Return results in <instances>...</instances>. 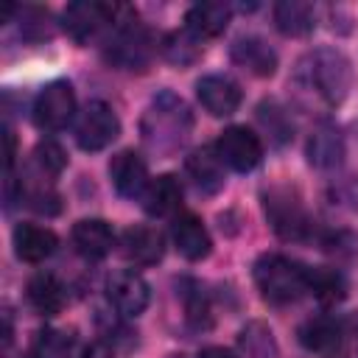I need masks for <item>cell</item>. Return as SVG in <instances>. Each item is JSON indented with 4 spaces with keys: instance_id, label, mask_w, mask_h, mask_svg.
<instances>
[{
    "instance_id": "5bb4252c",
    "label": "cell",
    "mask_w": 358,
    "mask_h": 358,
    "mask_svg": "<svg viewBox=\"0 0 358 358\" xmlns=\"http://www.w3.org/2000/svg\"><path fill=\"white\" fill-rule=\"evenodd\" d=\"M120 246H123L126 260H131L134 266H154L165 255V238H162V232L154 229V227H145V224L129 227L123 232V238H120Z\"/></svg>"
},
{
    "instance_id": "3957f363",
    "label": "cell",
    "mask_w": 358,
    "mask_h": 358,
    "mask_svg": "<svg viewBox=\"0 0 358 358\" xmlns=\"http://www.w3.org/2000/svg\"><path fill=\"white\" fill-rule=\"evenodd\" d=\"M255 285L260 296L271 305H291L308 294V266L268 252L255 263Z\"/></svg>"
},
{
    "instance_id": "cb8c5ba5",
    "label": "cell",
    "mask_w": 358,
    "mask_h": 358,
    "mask_svg": "<svg viewBox=\"0 0 358 358\" xmlns=\"http://www.w3.org/2000/svg\"><path fill=\"white\" fill-rule=\"evenodd\" d=\"M64 285L59 282L56 274L50 271H39L28 280V302L34 305V310H39L42 316H56L64 308Z\"/></svg>"
},
{
    "instance_id": "7c38bea8",
    "label": "cell",
    "mask_w": 358,
    "mask_h": 358,
    "mask_svg": "<svg viewBox=\"0 0 358 358\" xmlns=\"http://www.w3.org/2000/svg\"><path fill=\"white\" fill-rule=\"evenodd\" d=\"M196 95H199V101H201V106L213 115V117H227V115H232L238 106H241V87L232 81V78H227V76H218V73H213V76H201L199 81H196Z\"/></svg>"
},
{
    "instance_id": "2e32d148",
    "label": "cell",
    "mask_w": 358,
    "mask_h": 358,
    "mask_svg": "<svg viewBox=\"0 0 358 358\" xmlns=\"http://www.w3.org/2000/svg\"><path fill=\"white\" fill-rule=\"evenodd\" d=\"M11 241H14V252L22 263H42L59 246L56 232L48 227H39V224H17Z\"/></svg>"
},
{
    "instance_id": "4316f807",
    "label": "cell",
    "mask_w": 358,
    "mask_h": 358,
    "mask_svg": "<svg viewBox=\"0 0 358 358\" xmlns=\"http://www.w3.org/2000/svg\"><path fill=\"white\" fill-rule=\"evenodd\" d=\"M241 344H243V350H246L249 358H274L277 355L271 330L266 324H260V322H252L249 327H243Z\"/></svg>"
},
{
    "instance_id": "8fae6325",
    "label": "cell",
    "mask_w": 358,
    "mask_h": 358,
    "mask_svg": "<svg viewBox=\"0 0 358 358\" xmlns=\"http://www.w3.org/2000/svg\"><path fill=\"white\" fill-rule=\"evenodd\" d=\"M109 179L120 196L134 199L148 187V165L137 151L123 148L109 159Z\"/></svg>"
},
{
    "instance_id": "8992f818",
    "label": "cell",
    "mask_w": 358,
    "mask_h": 358,
    "mask_svg": "<svg viewBox=\"0 0 358 358\" xmlns=\"http://www.w3.org/2000/svg\"><path fill=\"white\" fill-rule=\"evenodd\" d=\"M129 8L117 3H98V0H78L70 3L62 14V25L70 39L90 42L103 25H117Z\"/></svg>"
},
{
    "instance_id": "f1b7e54d",
    "label": "cell",
    "mask_w": 358,
    "mask_h": 358,
    "mask_svg": "<svg viewBox=\"0 0 358 358\" xmlns=\"http://www.w3.org/2000/svg\"><path fill=\"white\" fill-rule=\"evenodd\" d=\"M22 36L31 39V42H39V39H48L53 34L50 28V14L45 8H25L22 11V25H20Z\"/></svg>"
},
{
    "instance_id": "277c9868",
    "label": "cell",
    "mask_w": 358,
    "mask_h": 358,
    "mask_svg": "<svg viewBox=\"0 0 358 358\" xmlns=\"http://www.w3.org/2000/svg\"><path fill=\"white\" fill-rule=\"evenodd\" d=\"M151 59H154V39L137 22V14H131V8H129L126 17L115 25V34L106 45V62L115 64L117 70L143 73V70H148Z\"/></svg>"
},
{
    "instance_id": "4fadbf2b",
    "label": "cell",
    "mask_w": 358,
    "mask_h": 358,
    "mask_svg": "<svg viewBox=\"0 0 358 358\" xmlns=\"http://www.w3.org/2000/svg\"><path fill=\"white\" fill-rule=\"evenodd\" d=\"M171 238H173V246L179 249V255L187 257V260H204L210 255V249H213V241H210L207 227L193 213H179L173 218Z\"/></svg>"
},
{
    "instance_id": "e0dca14e",
    "label": "cell",
    "mask_w": 358,
    "mask_h": 358,
    "mask_svg": "<svg viewBox=\"0 0 358 358\" xmlns=\"http://www.w3.org/2000/svg\"><path fill=\"white\" fill-rule=\"evenodd\" d=\"M185 171L193 179L196 190L201 193H218L224 187V159L218 157L215 145H201L185 159Z\"/></svg>"
},
{
    "instance_id": "83f0119b",
    "label": "cell",
    "mask_w": 358,
    "mask_h": 358,
    "mask_svg": "<svg viewBox=\"0 0 358 358\" xmlns=\"http://www.w3.org/2000/svg\"><path fill=\"white\" fill-rule=\"evenodd\" d=\"M257 120L268 129V134L277 140V143H285L291 137V117L285 115V109L277 103V101H263L257 106Z\"/></svg>"
},
{
    "instance_id": "ba28073f",
    "label": "cell",
    "mask_w": 358,
    "mask_h": 358,
    "mask_svg": "<svg viewBox=\"0 0 358 358\" xmlns=\"http://www.w3.org/2000/svg\"><path fill=\"white\" fill-rule=\"evenodd\" d=\"M76 115V92L70 81H50L39 90L34 101V123L42 131L64 129Z\"/></svg>"
},
{
    "instance_id": "7a4b0ae2",
    "label": "cell",
    "mask_w": 358,
    "mask_h": 358,
    "mask_svg": "<svg viewBox=\"0 0 358 358\" xmlns=\"http://www.w3.org/2000/svg\"><path fill=\"white\" fill-rule=\"evenodd\" d=\"M140 131H143V143L154 154L171 157L190 137V131H193V115H190L187 103L179 95H173L171 90H162L159 95H154L151 106L145 109Z\"/></svg>"
},
{
    "instance_id": "1f68e13d",
    "label": "cell",
    "mask_w": 358,
    "mask_h": 358,
    "mask_svg": "<svg viewBox=\"0 0 358 358\" xmlns=\"http://www.w3.org/2000/svg\"><path fill=\"white\" fill-rule=\"evenodd\" d=\"M199 358H235V352L227 347H204Z\"/></svg>"
},
{
    "instance_id": "d4e9b609",
    "label": "cell",
    "mask_w": 358,
    "mask_h": 358,
    "mask_svg": "<svg viewBox=\"0 0 358 358\" xmlns=\"http://www.w3.org/2000/svg\"><path fill=\"white\" fill-rule=\"evenodd\" d=\"M308 294H313L319 302L333 305L338 299H344L347 294V282L341 277V271L327 268V266H308Z\"/></svg>"
},
{
    "instance_id": "603a6c76",
    "label": "cell",
    "mask_w": 358,
    "mask_h": 358,
    "mask_svg": "<svg viewBox=\"0 0 358 358\" xmlns=\"http://www.w3.org/2000/svg\"><path fill=\"white\" fill-rule=\"evenodd\" d=\"M274 25L285 36H305L316 25V8L305 0H280L274 6Z\"/></svg>"
},
{
    "instance_id": "5b68a950",
    "label": "cell",
    "mask_w": 358,
    "mask_h": 358,
    "mask_svg": "<svg viewBox=\"0 0 358 358\" xmlns=\"http://www.w3.org/2000/svg\"><path fill=\"white\" fill-rule=\"evenodd\" d=\"M263 207H266V218H268L271 229L282 241H308L313 235V221L305 213L299 196H294L291 190L271 187L263 196Z\"/></svg>"
},
{
    "instance_id": "f546056e",
    "label": "cell",
    "mask_w": 358,
    "mask_h": 358,
    "mask_svg": "<svg viewBox=\"0 0 358 358\" xmlns=\"http://www.w3.org/2000/svg\"><path fill=\"white\" fill-rule=\"evenodd\" d=\"M36 162H39V168H42L48 176H56V173L64 171L67 157H64L62 145H56L53 140H45V143L36 145Z\"/></svg>"
},
{
    "instance_id": "ac0fdd59",
    "label": "cell",
    "mask_w": 358,
    "mask_h": 358,
    "mask_svg": "<svg viewBox=\"0 0 358 358\" xmlns=\"http://www.w3.org/2000/svg\"><path fill=\"white\" fill-rule=\"evenodd\" d=\"M341 324L333 319V316H310L299 324L296 330V338L299 344L308 350V352H316V355H330L341 347Z\"/></svg>"
},
{
    "instance_id": "30bf717a",
    "label": "cell",
    "mask_w": 358,
    "mask_h": 358,
    "mask_svg": "<svg viewBox=\"0 0 358 358\" xmlns=\"http://www.w3.org/2000/svg\"><path fill=\"white\" fill-rule=\"evenodd\" d=\"M215 151L224 159V165H229L238 173H246V171L257 168L260 159H263V143L246 126H229V129H224L218 134V140H215Z\"/></svg>"
},
{
    "instance_id": "7402d4cb",
    "label": "cell",
    "mask_w": 358,
    "mask_h": 358,
    "mask_svg": "<svg viewBox=\"0 0 358 358\" xmlns=\"http://www.w3.org/2000/svg\"><path fill=\"white\" fill-rule=\"evenodd\" d=\"M179 204H182V187H179L176 176L162 173L154 182H148V187L143 193V207L148 215H154V218L173 215L179 210Z\"/></svg>"
},
{
    "instance_id": "484cf974",
    "label": "cell",
    "mask_w": 358,
    "mask_h": 358,
    "mask_svg": "<svg viewBox=\"0 0 358 358\" xmlns=\"http://www.w3.org/2000/svg\"><path fill=\"white\" fill-rule=\"evenodd\" d=\"M162 53H165V59H168L171 64H179V67L193 64V62L201 56V39H199L193 31H187V28L173 31V34L165 36Z\"/></svg>"
},
{
    "instance_id": "9a60e30c",
    "label": "cell",
    "mask_w": 358,
    "mask_h": 358,
    "mask_svg": "<svg viewBox=\"0 0 358 358\" xmlns=\"http://www.w3.org/2000/svg\"><path fill=\"white\" fill-rule=\"evenodd\" d=\"M70 238H73L76 252L84 255L87 260H101L115 246V229L103 218H81V221H76Z\"/></svg>"
},
{
    "instance_id": "d6986e66",
    "label": "cell",
    "mask_w": 358,
    "mask_h": 358,
    "mask_svg": "<svg viewBox=\"0 0 358 358\" xmlns=\"http://www.w3.org/2000/svg\"><path fill=\"white\" fill-rule=\"evenodd\" d=\"M232 62L238 67H243L246 73L260 76V78H266V76H271L277 70V53L260 36H241V39H235Z\"/></svg>"
},
{
    "instance_id": "6da1fadb",
    "label": "cell",
    "mask_w": 358,
    "mask_h": 358,
    "mask_svg": "<svg viewBox=\"0 0 358 358\" xmlns=\"http://www.w3.org/2000/svg\"><path fill=\"white\" fill-rule=\"evenodd\" d=\"M294 87L299 98H316L324 106H336L347 98L352 87L350 59L336 48H316L299 59L294 70Z\"/></svg>"
},
{
    "instance_id": "44dd1931",
    "label": "cell",
    "mask_w": 358,
    "mask_h": 358,
    "mask_svg": "<svg viewBox=\"0 0 358 358\" xmlns=\"http://www.w3.org/2000/svg\"><path fill=\"white\" fill-rule=\"evenodd\" d=\"M344 157V140L341 131L330 123H322L313 129L308 140V162L313 168H336Z\"/></svg>"
},
{
    "instance_id": "ffe728a7",
    "label": "cell",
    "mask_w": 358,
    "mask_h": 358,
    "mask_svg": "<svg viewBox=\"0 0 358 358\" xmlns=\"http://www.w3.org/2000/svg\"><path fill=\"white\" fill-rule=\"evenodd\" d=\"M229 17H232V8H229L227 3H213V0H207V3H196V6L187 11L185 28L193 31V34L204 42V39H210V36L224 34Z\"/></svg>"
},
{
    "instance_id": "4dcf8cb0",
    "label": "cell",
    "mask_w": 358,
    "mask_h": 358,
    "mask_svg": "<svg viewBox=\"0 0 358 358\" xmlns=\"http://www.w3.org/2000/svg\"><path fill=\"white\" fill-rule=\"evenodd\" d=\"M64 358H109V347L101 341H70Z\"/></svg>"
},
{
    "instance_id": "9c48e42d",
    "label": "cell",
    "mask_w": 358,
    "mask_h": 358,
    "mask_svg": "<svg viewBox=\"0 0 358 358\" xmlns=\"http://www.w3.org/2000/svg\"><path fill=\"white\" fill-rule=\"evenodd\" d=\"M106 299L109 305L120 313V316H140L145 308H148V299H151V288L148 282L143 280L140 271L134 268H117L106 277Z\"/></svg>"
},
{
    "instance_id": "52a82bcc",
    "label": "cell",
    "mask_w": 358,
    "mask_h": 358,
    "mask_svg": "<svg viewBox=\"0 0 358 358\" xmlns=\"http://www.w3.org/2000/svg\"><path fill=\"white\" fill-rule=\"evenodd\" d=\"M120 134V120L106 101H90L76 120V143L84 151H101Z\"/></svg>"
}]
</instances>
